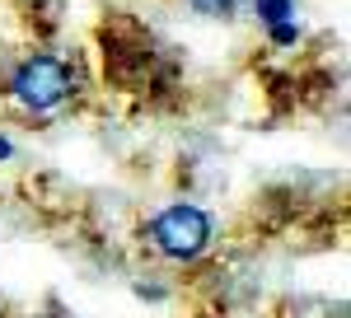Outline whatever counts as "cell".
Returning <instances> with one entry per match:
<instances>
[{
	"mask_svg": "<svg viewBox=\"0 0 351 318\" xmlns=\"http://www.w3.org/2000/svg\"><path fill=\"white\" fill-rule=\"evenodd\" d=\"M43 318H52V314H43Z\"/></svg>",
	"mask_w": 351,
	"mask_h": 318,
	"instance_id": "ba28073f",
	"label": "cell"
},
{
	"mask_svg": "<svg viewBox=\"0 0 351 318\" xmlns=\"http://www.w3.org/2000/svg\"><path fill=\"white\" fill-rule=\"evenodd\" d=\"M197 14H206V19H225V14H234V0H188Z\"/></svg>",
	"mask_w": 351,
	"mask_h": 318,
	"instance_id": "5b68a950",
	"label": "cell"
},
{
	"mask_svg": "<svg viewBox=\"0 0 351 318\" xmlns=\"http://www.w3.org/2000/svg\"><path fill=\"white\" fill-rule=\"evenodd\" d=\"M267 33H271V47H295V42H300V24H295V19L267 24Z\"/></svg>",
	"mask_w": 351,
	"mask_h": 318,
	"instance_id": "277c9868",
	"label": "cell"
},
{
	"mask_svg": "<svg viewBox=\"0 0 351 318\" xmlns=\"http://www.w3.org/2000/svg\"><path fill=\"white\" fill-rule=\"evenodd\" d=\"M253 14L263 24H281V19H295V0H248Z\"/></svg>",
	"mask_w": 351,
	"mask_h": 318,
	"instance_id": "3957f363",
	"label": "cell"
},
{
	"mask_svg": "<svg viewBox=\"0 0 351 318\" xmlns=\"http://www.w3.org/2000/svg\"><path fill=\"white\" fill-rule=\"evenodd\" d=\"M10 159H14V140H10V136H0V164H10Z\"/></svg>",
	"mask_w": 351,
	"mask_h": 318,
	"instance_id": "8992f818",
	"label": "cell"
},
{
	"mask_svg": "<svg viewBox=\"0 0 351 318\" xmlns=\"http://www.w3.org/2000/svg\"><path fill=\"white\" fill-rule=\"evenodd\" d=\"M28 10H43V5H52V0H24Z\"/></svg>",
	"mask_w": 351,
	"mask_h": 318,
	"instance_id": "52a82bcc",
	"label": "cell"
},
{
	"mask_svg": "<svg viewBox=\"0 0 351 318\" xmlns=\"http://www.w3.org/2000/svg\"><path fill=\"white\" fill-rule=\"evenodd\" d=\"M75 94V71L61 61V56H24L10 75V99L24 108V112H52Z\"/></svg>",
	"mask_w": 351,
	"mask_h": 318,
	"instance_id": "7a4b0ae2",
	"label": "cell"
},
{
	"mask_svg": "<svg viewBox=\"0 0 351 318\" xmlns=\"http://www.w3.org/2000/svg\"><path fill=\"white\" fill-rule=\"evenodd\" d=\"M211 238H216V220L192 201H173L150 220V243L169 262H197L211 248Z\"/></svg>",
	"mask_w": 351,
	"mask_h": 318,
	"instance_id": "6da1fadb",
	"label": "cell"
}]
</instances>
